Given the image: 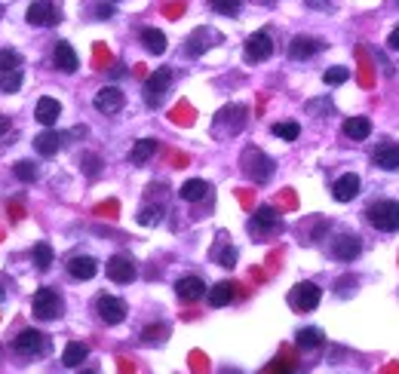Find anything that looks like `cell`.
<instances>
[{"instance_id": "26", "label": "cell", "mask_w": 399, "mask_h": 374, "mask_svg": "<svg viewBox=\"0 0 399 374\" xmlns=\"http://www.w3.org/2000/svg\"><path fill=\"white\" fill-rule=\"evenodd\" d=\"M206 193H209V184H206L203 178H190V181L181 184L179 197H181L184 202H200V200H206Z\"/></svg>"}, {"instance_id": "12", "label": "cell", "mask_w": 399, "mask_h": 374, "mask_svg": "<svg viewBox=\"0 0 399 374\" xmlns=\"http://www.w3.org/2000/svg\"><path fill=\"white\" fill-rule=\"evenodd\" d=\"M218 40H221L218 31H212V28H197L194 34L188 37V46H184V52H188V56H203V52L209 50V46H215Z\"/></svg>"}, {"instance_id": "19", "label": "cell", "mask_w": 399, "mask_h": 374, "mask_svg": "<svg viewBox=\"0 0 399 374\" xmlns=\"http://www.w3.org/2000/svg\"><path fill=\"white\" fill-rule=\"evenodd\" d=\"M65 138H68V135H61V132L46 129V132H40V135L34 138V147H37V154H40V157H52V154H59V151H61Z\"/></svg>"}, {"instance_id": "16", "label": "cell", "mask_w": 399, "mask_h": 374, "mask_svg": "<svg viewBox=\"0 0 399 374\" xmlns=\"http://www.w3.org/2000/svg\"><path fill=\"white\" fill-rule=\"evenodd\" d=\"M175 294H179L184 304H194L206 294V283L200 276H181L179 283H175Z\"/></svg>"}, {"instance_id": "21", "label": "cell", "mask_w": 399, "mask_h": 374, "mask_svg": "<svg viewBox=\"0 0 399 374\" xmlns=\"http://www.w3.org/2000/svg\"><path fill=\"white\" fill-rule=\"evenodd\" d=\"M322 46H326V43H322V40H313V37H295V40L289 43V56L298 59V61H304V59L317 56Z\"/></svg>"}, {"instance_id": "45", "label": "cell", "mask_w": 399, "mask_h": 374, "mask_svg": "<svg viewBox=\"0 0 399 374\" xmlns=\"http://www.w3.org/2000/svg\"><path fill=\"white\" fill-rule=\"evenodd\" d=\"M111 6H98V10H96V15H98V19H111Z\"/></svg>"}, {"instance_id": "15", "label": "cell", "mask_w": 399, "mask_h": 374, "mask_svg": "<svg viewBox=\"0 0 399 374\" xmlns=\"http://www.w3.org/2000/svg\"><path fill=\"white\" fill-rule=\"evenodd\" d=\"M359 252H363V243H359V237H350V233H344V237H335L332 255H335L338 261H356Z\"/></svg>"}, {"instance_id": "42", "label": "cell", "mask_w": 399, "mask_h": 374, "mask_svg": "<svg viewBox=\"0 0 399 374\" xmlns=\"http://www.w3.org/2000/svg\"><path fill=\"white\" fill-rule=\"evenodd\" d=\"M163 334H166L163 325H157V329H148V331H144V344H153V341H160Z\"/></svg>"}, {"instance_id": "33", "label": "cell", "mask_w": 399, "mask_h": 374, "mask_svg": "<svg viewBox=\"0 0 399 374\" xmlns=\"http://www.w3.org/2000/svg\"><path fill=\"white\" fill-rule=\"evenodd\" d=\"M34 264L40 274H46V270L52 267V246L50 243H37L34 246Z\"/></svg>"}, {"instance_id": "1", "label": "cell", "mask_w": 399, "mask_h": 374, "mask_svg": "<svg viewBox=\"0 0 399 374\" xmlns=\"http://www.w3.org/2000/svg\"><path fill=\"white\" fill-rule=\"evenodd\" d=\"M240 166H243V175L255 184L271 181V175H273V160L264 151H258V147H246Z\"/></svg>"}, {"instance_id": "28", "label": "cell", "mask_w": 399, "mask_h": 374, "mask_svg": "<svg viewBox=\"0 0 399 374\" xmlns=\"http://www.w3.org/2000/svg\"><path fill=\"white\" fill-rule=\"evenodd\" d=\"M142 43H144V50L153 52V56H163L166 52V34L163 31H157V28H144L142 31Z\"/></svg>"}, {"instance_id": "17", "label": "cell", "mask_w": 399, "mask_h": 374, "mask_svg": "<svg viewBox=\"0 0 399 374\" xmlns=\"http://www.w3.org/2000/svg\"><path fill=\"white\" fill-rule=\"evenodd\" d=\"M123 92L117 87H105V89H98L96 92V111H102V114H117L123 111Z\"/></svg>"}, {"instance_id": "3", "label": "cell", "mask_w": 399, "mask_h": 374, "mask_svg": "<svg viewBox=\"0 0 399 374\" xmlns=\"http://www.w3.org/2000/svg\"><path fill=\"white\" fill-rule=\"evenodd\" d=\"M31 310H34V316L43 319V322L59 319L61 316V298H59V292H52V288H40V292L34 294V301H31Z\"/></svg>"}, {"instance_id": "38", "label": "cell", "mask_w": 399, "mask_h": 374, "mask_svg": "<svg viewBox=\"0 0 399 374\" xmlns=\"http://www.w3.org/2000/svg\"><path fill=\"white\" fill-rule=\"evenodd\" d=\"M22 65V56L15 50H0V71H15Z\"/></svg>"}, {"instance_id": "41", "label": "cell", "mask_w": 399, "mask_h": 374, "mask_svg": "<svg viewBox=\"0 0 399 374\" xmlns=\"http://www.w3.org/2000/svg\"><path fill=\"white\" fill-rule=\"evenodd\" d=\"M307 6H310V10H322V13H329L335 6V0H304Z\"/></svg>"}, {"instance_id": "47", "label": "cell", "mask_w": 399, "mask_h": 374, "mask_svg": "<svg viewBox=\"0 0 399 374\" xmlns=\"http://www.w3.org/2000/svg\"><path fill=\"white\" fill-rule=\"evenodd\" d=\"M3 294H6V292H3V288H0V301H3Z\"/></svg>"}, {"instance_id": "35", "label": "cell", "mask_w": 399, "mask_h": 374, "mask_svg": "<svg viewBox=\"0 0 399 374\" xmlns=\"http://www.w3.org/2000/svg\"><path fill=\"white\" fill-rule=\"evenodd\" d=\"M273 135L283 138V142H295L301 135V126L298 123H273Z\"/></svg>"}, {"instance_id": "39", "label": "cell", "mask_w": 399, "mask_h": 374, "mask_svg": "<svg viewBox=\"0 0 399 374\" xmlns=\"http://www.w3.org/2000/svg\"><path fill=\"white\" fill-rule=\"evenodd\" d=\"M209 6L221 15H236L240 13V0H209Z\"/></svg>"}, {"instance_id": "13", "label": "cell", "mask_w": 399, "mask_h": 374, "mask_svg": "<svg viewBox=\"0 0 399 374\" xmlns=\"http://www.w3.org/2000/svg\"><path fill=\"white\" fill-rule=\"evenodd\" d=\"M372 163L378 169H384V172H396L399 169V144L396 142H384L375 147V154H372Z\"/></svg>"}, {"instance_id": "20", "label": "cell", "mask_w": 399, "mask_h": 374, "mask_svg": "<svg viewBox=\"0 0 399 374\" xmlns=\"http://www.w3.org/2000/svg\"><path fill=\"white\" fill-rule=\"evenodd\" d=\"M359 193V175H353V172H347V175H341L338 181L332 184V197L338 200V202H350L353 197Z\"/></svg>"}, {"instance_id": "10", "label": "cell", "mask_w": 399, "mask_h": 374, "mask_svg": "<svg viewBox=\"0 0 399 374\" xmlns=\"http://www.w3.org/2000/svg\"><path fill=\"white\" fill-rule=\"evenodd\" d=\"M96 313L105 325H120L123 319H126V304L120 298H114V294H102V298L96 301Z\"/></svg>"}, {"instance_id": "34", "label": "cell", "mask_w": 399, "mask_h": 374, "mask_svg": "<svg viewBox=\"0 0 399 374\" xmlns=\"http://www.w3.org/2000/svg\"><path fill=\"white\" fill-rule=\"evenodd\" d=\"M22 89V71H0V92H19Z\"/></svg>"}, {"instance_id": "37", "label": "cell", "mask_w": 399, "mask_h": 374, "mask_svg": "<svg viewBox=\"0 0 399 374\" xmlns=\"http://www.w3.org/2000/svg\"><path fill=\"white\" fill-rule=\"evenodd\" d=\"M347 77H350L347 68H329L322 74V80H326V87H341V83H347Z\"/></svg>"}, {"instance_id": "2", "label": "cell", "mask_w": 399, "mask_h": 374, "mask_svg": "<svg viewBox=\"0 0 399 374\" xmlns=\"http://www.w3.org/2000/svg\"><path fill=\"white\" fill-rule=\"evenodd\" d=\"M368 224H372L375 230H384V233H393L399 230V202L396 200H378L368 206Z\"/></svg>"}, {"instance_id": "44", "label": "cell", "mask_w": 399, "mask_h": 374, "mask_svg": "<svg viewBox=\"0 0 399 374\" xmlns=\"http://www.w3.org/2000/svg\"><path fill=\"white\" fill-rule=\"evenodd\" d=\"M6 132H10V117L0 114V135H6Z\"/></svg>"}, {"instance_id": "36", "label": "cell", "mask_w": 399, "mask_h": 374, "mask_svg": "<svg viewBox=\"0 0 399 374\" xmlns=\"http://www.w3.org/2000/svg\"><path fill=\"white\" fill-rule=\"evenodd\" d=\"M160 218H163V209H153V206H144L142 212H138V224H144V227H153V224H160Z\"/></svg>"}, {"instance_id": "25", "label": "cell", "mask_w": 399, "mask_h": 374, "mask_svg": "<svg viewBox=\"0 0 399 374\" xmlns=\"http://www.w3.org/2000/svg\"><path fill=\"white\" fill-rule=\"evenodd\" d=\"M368 132H372L368 117H347V120H344V135L353 138V142H363V138H368Z\"/></svg>"}, {"instance_id": "43", "label": "cell", "mask_w": 399, "mask_h": 374, "mask_svg": "<svg viewBox=\"0 0 399 374\" xmlns=\"http://www.w3.org/2000/svg\"><path fill=\"white\" fill-rule=\"evenodd\" d=\"M387 46H390V50H399V25H396L393 31H390V37H387Z\"/></svg>"}, {"instance_id": "31", "label": "cell", "mask_w": 399, "mask_h": 374, "mask_svg": "<svg viewBox=\"0 0 399 374\" xmlns=\"http://www.w3.org/2000/svg\"><path fill=\"white\" fill-rule=\"evenodd\" d=\"M212 258L215 261H218L221 264V267H236V248L234 246H227V243H218V246H215L212 248Z\"/></svg>"}, {"instance_id": "30", "label": "cell", "mask_w": 399, "mask_h": 374, "mask_svg": "<svg viewBox=\"0 0 399 374\" xmlns=\"http://www.w3.org/2000/svg\"><path fill=\"white\" fill-rule=\"evenodd\" d=\"M295 344L301 350H317V347H322V331L319 329H301L295 334Z\"/></svg>"}, {"instance_id": "23", "label": "cell", "mask_w": 399, "mask_h": 374, "mask_svg": "<svg viewBox=\"0 0 399 374\" xmlns=\"http://www.w3.org/2000/svg\"><path fill=\"white\" fill-rule=\"evenodd\" d=\"M89 356V347L83 344V341H71V344L65 347V353H61V365L65 368H80L83 362H86Z\"/></svg>"}, {"instance_id": "14", "label": "cell", "mask_w": 399, "mask_h": 374, "mask_svg": "<svg viewBox=\"0 0 399 374\" xmlns=\"http://www.w3.org/2000/svg\"><path fill=\"white\" fill-rule=\"evenodd\" d=\"M135 264L129 261V258H123V255H117V258H111L107 261V279L111 283H120V285H126V283H133L135 279Z\"/></svg>"}, {"instance_id": "49", "label": "cell", "mask_w": 399, "mask_h": 374, "mask_svg": "<svg viewBox=\"0 0 399 374\" xmlns=\"http://www.w3.org/2000/svg\"><path fill=\"white\" fill-rule=\"evenodd\" d=\"M0 13H3V6H0Z\"/></svg>"}, {"instance_id": "5", "label": "cell", "mask_w": 399, "mask_h": 374, "mask_svg": "<svg viewBox=\"0 0 399 374\" xmlns=\"http://www.w3.org/2000/svg\"><path fill=\"white\" fill-rule=\"evenodd\" d=\"M319 298H322V292H319L317 283H298L289 292V304L298 310V313H310V310H317Z\"/></svg>"}, {"instance_id": "9", "label": "cell", "mask_w": 399, "mask_h": 374, "mask_svg": "<svg viewBox=\"0 0 399 374\" xmlns=\"http://www.w3.org/2000/svg\"><path fill=\"white\" fill-rule=\"evenodd\" d=\"M28 22L34 28H52L59 25V6L52 0H34L28 6Z\"/></svg>"}, {"instance_id": "40", "label": "cell", "mask_w": 399, "mask_h": 374, "mask_svg": "<svg viewBox=\"0 0 399 374\" xmlns=\"http://www.w3.org/2000/svg\"><path fill=\"white\" fill-rule=\"evenodd\" d=\"M80 163H83V172H86L89 178H96L98 172H102V163H98V157H89V154H86Z\"/></svg>"}, {"instance_id": "46", "label": "cell", "mask_w": 399, "mask_h": 374, "mask_svg": "<svg viewBox=\"0 0 399 374\" xmlns=\"http://www.w3.org/2000/svg\"><path fill=\"white\" fill-rule=\"evenodd\" d=\"M255 3H264V6H271V3H273V0H255Z\"/></svg>"}, {"instance_id": "24", "label": "cell", "mask_w": 399, "mask_h": 374, "mask_svg": "<svg viewBox=\"0 0 399 374\" xmlns=\"http://www.w3.org/2000/svg\"><path fill=\"white\" fill-rule=\"evenodd\" d=\"M34 117L43 123V126H52V123H56L59 117H61V105H59L56 98L43 96L40 101H37V111H34Z\"/></svg>"}, {"instance_id": "6", "label": "cell", "mask_w": 399, "mask_h": 374, "mask_svg": "<svg viewBox=\"0 0 399 374\" xmlns=\"http://www.w3.org/2000/svg\"><path fill=\"white\" fill-rule=\"evenodd\" d=\"M169 83H172V71L169 68H160V71H153L148 80H144V105L148 107H157L163 96L169 92Z\"/></svg>"}, {"instance_id": "48", "label": "cell", "mask_w": 399, "mask_h": 374, "mask_svg": "<svg viewBox=\"0 0 399 374\" xmlns=\"http://www.w3.org/2000/svg\"><path fill=\"white\" fill-rule=\"evenodd\" d=\"M107 3H117V0H107Z\"/></svg>"}, {"instance_id": "4", "label": "cell", "mask_w": 399, "mask_h": 374, "mask_svg": "<svg viewBox=\"0 0 399 374\" xmlns=\"http://www.w3.org/2000/svg\"><path fill=\"white\" fill-rule=\"evenodd\" d=\"M246 126V107L243 105H227L215 117V135H236Z\"/></svg>"}, {"instance_id": "18", "label": "cell", "mask_w": 399, "mask_h": 374, "mask_svg": "<svg viewBox=\"0 0 399 374\" xmlns=\"http://www.w3.org/2000/svg\"><path fill=\"white\" fill-rule=\"evenodd\" d=\"M52 61H56V68H59L61 74H74L77 68H80V59H77L74 46H71V43H65V40H59V43H56Z\"/></svg>"}, {"instance_id": "11", "label": "cell", "mask_w": 399, "mask_h": 374, "mask_svg": "<svg viewBox=\"0 0 399 374\" xmlns=\"http://www.w3.org/2000/svg\"><path fill=\"white\" fill-rule=\"evenodd\" d=\"M246 61H252V65H258V61H264V59H271V52H273V40H271V34L267 31H255V34L246 40Z\"/></svg>"}, {"instance_id": "29", "label": "cell", "mask_w": 399, "mask_h": 374, "mask_svg": "<svg viewBox=\"0 0 399 374\" xmlns=\"http://www.w3.org/2000/svg\"><path fill=\"white\" fill-rule=\"evenodd\" d=\"M234 294H236L234 283H218V285L209 288V304L212 307H227V304L234 301Z\"/></svg>"}, {"instance_id": "22", "label": "cell", "mask_w": 399, "mask_h": 374, "mask_svg": "<svg viewBox=\"0 0 399 374\" xmlns=\"http://www.w3.org/2000/svg\"><path fill=\"white\" fill-rule=\"evenodd\" d=\"M68 274L74 279H92L98 274V261L89 258V255H77V258L68 261Z\"/></svg>"}, {"instance_id": "27", "label": "cell", "mask_w": 399, "mask_h": 374, "mask_svg": "<svg viewBox=\"0 0 399 374\" xmlns=\"http://www.w3.org/2000/svg\"><path fill=\"white\" fill-rule=\"evenodd\" d=\"M153 154H157V138H142V142H135V147L129 151V163L142 166V163H148Z\"/></svg>"}, {"instance_id": "32", "label": "cell", "mask_w": 399, "mask_h": 374, "mask_svg": "<svg viewBox=\"0 0 399 374\" xmlns=\"http://www.w3.org/2000/svg\"><path fill=\"white\" fill-rule=\"evenodd\" d=\"M13 172H15V178H19V181L31 184V181H37V175H40V169H37L31 160H19V163H15V166H13Z\"/></svg>"}, {"instance_id": "7", "label": "cell", "mask_w": 399, "mask_h": 374, "mask_svg": "<svg viewBox=\"0 0 399 374\" xmlns=\"http://www.w3.org/2000/svg\"><path fill=\"white\" fill-rule=\"evenodd\" d=\"M13 350L22 356H43L50 350V338L43 331H34V329H25L19 338L13 341Z\"/></svg>"}, {"instance_id": "8", "label": "cell", "mask_w": 399, "mask_h": 374, "mask_svg": "<svg viewBox=\"0 0 399 374\" xmlns=\"http://www.w3.org/2000/svg\"><path fill=\"white\" fill-rule=\"evenodd\" d=\"M249 230L258 233V237H271V233H280V230H283V218H280V212H276V209L261 206L258 212L252 215Z\"/></svg>"}]
</instances>
